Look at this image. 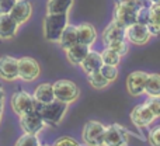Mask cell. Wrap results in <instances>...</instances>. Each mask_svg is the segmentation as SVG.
Listing matches in <instances>:
<instances>
[{
    "instance_id": "cell-1",
    "label": "cell",
    "mask_w": 160,
    "mask_h": 146,
    "mask_svg": "<svg viewBox=\"0 0 160 146\" xmlns=\"http://www.w3.org/2000/svg\"><path fill=\"white\" fill-rule=\"evenodd\" d=\"M35 110L42 117L45 124L51 125V127H55V125H58L62 121L63 115L66 114L68 104L66 103L58 101V100H53V101L47 103V104H38L37 103Z\"/></svg>"
},
{
    "instance_id": "cell-15",
    "label": "cell",
    "mask_w": 160,
    "mask_h": 146,
    "mask_svg": "<svg viewBox=\"0 0 160 146\" xmlns=\"http://www.w3.org/2000/svg\"><path fill=\"white\" fill-rule=\"evenodd\" d=\"M31 13H32V8H31V4L28 0H17L13 10L10 11V16L13 17L17 21V24L20 25V24H24V23L30 18Z\"/></svg>"
},
{
    "instance_id": "cell-24",
    "label": "cell",
    "mask_w": 160,
    "mask_h": 146,
    "mask_svg": "<svg viewBox=\"0 0 160 146\" xmlns=\"http://www.w3.org/2000/svg\"><path fill=\"white\" fill-rule=\"evenodd\" d=\"M145 93L149 97L160 96V74L159 73L148 74L146 84H145Z\"/></svg>"
},
{
    "instance_id": "cell-17",
    "label": "cell",
    "mask_w": 160,
    "mask_h": 146,
    "mask_svg": "<svg viewBox=\"0 0 160 146\" xmlns=\"http://www.w3.org/2000/svg\"><path fill=\"white\" fill-rule=\"evenodd\" d=\"M82 69L84 70V73L90 74V73H96V72H100L102 66V58H101V53L100 52H96V51H90L87 53L83 62L80 63Z\"/></svg>"
},
{
    "instance_id": "cell-39",
    "label": "cell",
    "mask_w": 160,
    "mask_h": 146,
    "mask_svg": "<svg viewBox=\"0 0 160 146\" xmlns=\"http://www.w3.org/2000/svg\"><path fill=\"white\" fill-rule=\"evenodd\" d=\"M41 146H48V145H41Z\"/></svg>"
},
{
    "instance_id": "cell-36",
    "label": "cell",
    "mask_w": 160,
    "mask_h": 146,
    "mask_svg": "<svg viewBox=\"0 0 160 146\" xmlns=\"http://www.w3.org/2000/svg\"><path fill=\"white\" fill-rule=\"evenodd\" d=\"M127 2H133V0H115V3H127Z\"/></svg>"
},
{
    "instance_id": "cell-14",
    "label": "cell",
    "mask_w": 160,
    "mask_h": 146,
    "mask_svg": "<svg viewBox=\"0 0 160 146\" xmlns=\"http://www.w3.org/2000/svg\"><path fill=\"white\" fill-rule=\"evenodd\" d=\"M122 39H127V28L119 25L115 21L108 24V27L102 33V41H104L105 47L112 44V42L122 41Z\"/></svg>"
},
{
    "instance_id": "cell-13",
    "label": "cell",
    "mask_w": 160,
    "mask_h": 146,
    "mask_svg": "<svg viewBox=\"0 0 160 146\" xmlns=\"http://www.w3.org/2000/svg\"><path fill=\"white\" fill-rule=\"evenodd\" d=\"M150 33L148 30V25L139 24V23H135V24L129 25L127 28V39L129 42L135 45H143L149 41L150 38Z\"/></svg>"
},
{
    "instance_id": "cell-29",
    "label": "cell",
    "mask_w": 160,
    "mask_h": 146,
    "mask_svg": "<svg viewBox=\"0 0 160 146\" xmlns=\"http://www.w3.org/2000/svg\"><path fill=\"white\" fill-rule=\"evenodd\" d=\"M136 23L148 25L150 23V7H139L136 13Z\"/></svg>"
},
{
    "instance_id": "cell-38",
    "label": "cell",
    "mask_w": 160,
    "mask_h": 146,
    "mask_svg": "<svg viewBox=\"0 0 160 146\" xmlns=\"http://www.w3.org/2000/svg\"><path fill=\"white\" fill-rule=\"evenodd\" d=\"M2 113H3V105H0V118H2Z\"/></svg>"
},
{
    "instance_id": "cell-3",
    "label": "cell",
    "mask_w": 160,
    "mask_h": 146,
    "mask_svg": "<svg viewBox=\"0 0 160 146\" xmlns=\"http://www.w3.org/2000/svg\"><path fill=\"white\" fill-rule=\"evenodd\" d=\"M139 7L141 6H139V3L136 0L127 2V3H115L112 21L118 23L119 25L128 28L129 25L136 23V13H138Z\"/></svg>"
},
{
    "instance_id": "cell-21",
    "label": "cell",
    "mask_w": 160,
    "mask_h": 146,
    "mask_svg": "<svg viewBox=\"0 0 160 146\" xmlns=\"http://www.w3.org/2000/svg\"><path fill=\"white\" fill-rule=\"evenodd\" d=\"M59 45L62 49H69L70 47H73L75 44H78V25H72L68 24L65 27L63 33H62L61 38H59Z\"/></svg>"
},
{
    "instance_id": "cell-4",
    "label": "cell",
    "mask_w": 160,
    "mask_h": 146,
    "mask_svg": "<svg viewBox=\"0 0 160 146\" xmlns=\"http://www.w3.org/2000/svg\"><path fill=\"white\" fill-rule=\"evenodd\" d=\"M53 93H55V100L62 103H66L68 105L70 103L76 101L80 96V90L75 82L68 79L56 80L53 83Z\"/></svg>"
},
{
    "instance_id": "cell-37",
    "label": "cell",
    "mask_w": 160,
    "mask_h": 146,
    "mask_svg": "<svg viewBox=\"0 0 160 146\" xmlns=\"http://www.w3.org/2000/svg\"><path fill=\"white\" fill-rule=\"evenodd\" d=\"M152 4H160V0H150Z\"/></svg>"
},
{
    "instance_id": "cell-25",
    "label": "cell",
    "mask_w": 160,
    "mask_h": 146,
    "mask_svg": "<svg viewBox=\"0 0 160 146\" xmlns=\"http://www.w3.org/2000/svg\"><path fill=\"white\" fill-rule=\"evenodd\" d=\"M101 58H102V63L105 65H114V66H118L119 61H121V55L118 52H115L114 49L111 48H105L101 53Z\"/></svg>"
},
{
    "instance_id": "cell-27",
    "label": "cell",
    "mask_w": 160,
    "mask_h": 146,
    "mask_svg": "<svg viewBox=\"0 0 160 146\" xmlns=\"http://www.w3.org/2000/svg\"><path fill=\"white\" fill-rule=\"evenodd\" d=\"M16 146H41V142H39L37 135L24 133V135L20 136L18 141L16 142Z\"/></svg>"
},
{
    "instance_id": "cell-8",
    "label": "cell",
    "mask_w": 160,
    "mask_h": 146,
    "mask_svg": "<svg viewBox=\"0 0 160 146\" xmlns=\"http://www.w3.org/2000/svg\"><path fill=\"white\" fill-rule=\"evenodd\" d=\"M128 143V131L121 125L112 124L105 128L102 146H125Z\"/></svg>"
},
{
    "instance_id": "cell-32",
    "label": "cell",
    "mask_w": 160,
    "mask_h": 146,
    "mask_svg": "<svg viewBox=\"0 0 160 146\" xmlns=\"http://www.w3.org/2000/svg\"><path fill=\"white\" fill-rule=\"evenodd\" d=\"M148 139L152 146H160V125H156L149 131Z\"/></svg>"
},
{
    "instance_id": "cell-22",
    "label": "cell",
    "mask_w": 160,
    "mask_h": 146,
    "mask_svg": "<svg viewBox=\"0 0 160 146\" xmlns=\"http://www.w3.org/2000/svg\"><path fill=\"white\" fill-rule=\"evenodd\" d=\"M150 35L160 37V4L150 6V23L148 24Z\"/></svg>"
},
{
    "instance_id": "cell-2",
    "label": "cell",
    "mask_w": 160,
    "mask_h": 146,
    "mask_svg": "<svg viewBox=\"0 0 160 146\" xmlns=\"http://www.w3.org/2000/svg\"><path fill=\"white\" fill-rule=\"evenodd\" d=\"M68 25V14H47L44 20L45 38L51 42H58Z\"/></svg>"
},
{
    "instance_id": "cell-6",
    "label": "cell",
    "mask_w": 160,
    "mask_h": 146,
    "mask_svg": "<svg viewBox=\"0 0 160 146\" xmlns=\"http://www.w3.org/2000/svg\"><path fill=\"white\" fill-rule=\"evenodd\" d=\"M105 128L98 121H88L82 132V139L87 146H102Z\"/></svg>"
},
{
    "instance_id": "cell-28",
    "label": "cell",
    "mask_w": 160,
    "mask_h": 146,
    "mask_svg": "<svg viewBox=\"0 0 160 146\" xmlns=\"http://www.w3.org/2000/svg\"><path fill=\"white\" fill-rule=\"evenodd\" d=\"M100 73H101L102 76L107 79L108 83L114 82V80L118 77V69H117V66H114V65H105V63H102L101 69H100Z\"/></svg>"
},
{
    "instance_id": "cell-9",
    "label": "cell",
    "mask_w": 160,
    "mask_h": 146,
    "mask_svg": "<svg viewBox=\"0 0 160 146\" xmlns=\"http://www.w3.org/2000/svg\"><path fill=\"white\" fill-rule=\"evenodd\" d=\"M41 68L38 62L30 56H22L18 59V77L24 82H32L39 76Z\"/></svg>"
},
{
    "instance_id": "cell-34",
    "label": "cell",
    "mask_w": 160,
    "mask_h": 146,
    "mask_svg": "<svg viewBox=\"0 0 160 146\" xmlns=\"http://www.w3.org/2000/svg\"><path fill=\"white\" fill-rule=\"evenodd\" d=\"M52 146H80V145L70 136H62V138L56 139Z\"/></svg>"
},
{
    "instance_id": "cell-7",
    "label": "cell",
    "mask_w": 160,
    "mask_h": 146,
    "mask_svg": "<svg viewBox=\"0 0 160 146\" xmlns=\"http://www.w3.org/2000/svg\"><path fill=\"white\" fill-rule=\"evenodd\" d=\"M45 122L42 117L37 110L27 113L20 117V127H21L24 133H31V135H38L45 127Z\"/></svg>"
},
{
    "instance_id": "cell-19",
    "label": "cell",
    "mask_w": 160,
    "mask_h": 146,
    "mask_svg": "<svg viewBox=\"0 0 160 146\" xmlns=\"http://www.w3.org/2000/svg\"><path fill=\"white\" fill-rule=\"evenodd\" d=\"M96 39H97V31L91 24L83 23V24L78 25V41L80 44L91 47L96 42Z\"/></svg>"
},
{
    "instance_id": "cell-10",
    "label": "cell",
    "mask_w": 160,
    "mask_h": 146,
    "mask_svg": "<svg viewBox=\"0 0 160 146\" xmlns=\"http://www.w3.org/2000/svg\"><path fill=\"white\" fill-rule=\"evenodd\" d=\"M156 117L153 115V113L150 111V108L148 107V104H139L135 105L133 110L131 111V119L132 124L138 128H146L155 121Z\"/></svg>"
},
{
    "instance_id": "cell-26",
    "label": "cell",
    "mask_w": 160,
    "mask_h": 146,
    "mask_svg": "<svg viewBox=\"0 0 160 146\" xmlns=\"http://www.w3.org/2000/svg\"><path fill=\"white\" fill-rule=\"evenodd\" d=\"M87 80H88L91 87H94V88H104V87H107V84H108L107 79H105L100 72L87 74Z\"/></svg>"
},
{
    "instance_id": "cell-5",
    "label": "cell",
    "mask_w": 160,
    "mask_h": 146,
    "mask_svg": "<svg viewBox=\"0 0 160 146\" xmlns=\"http://www.w3.org/2000/svg\"><path fill=\"white\" fill-rule=\"evenodd\" d=\"M35 107H37V101L34 98V96H31L25 90H17L11 97V110L18 117L34 111Z\"/></svg>"
},
{
    "instance_id": "cell-33",
    "label": "cell",
    "mask_w": 160,
    "mask_h": 146,
    "mask_svg": "<svg viewBox=\"0 0 160 146\" xmlns=\"http://www.w3.org/2000/svg\"><path fill=\"white\" fill-rule=\"evenodd\" d=\"M17 0H0V14H10Z\"/></svg>"
},
{
    "instance_id": "cell-12",
    "label": "cell",
    "mask_w": 160,
    "mask_h": 146,
    "mask_svg": "<svg viewBox=\"0 0 160 146\" xmlns=\"http://www.w3.org/2000/svg\"><path fill=\"white\" fill-rule=\"evenodd\" d=\"M0 77L7 82L18 79V59L4 55L0 58Z\"/></svg>"
},
{
    "instance_id": "cell-31",
    "label": "cell",
    "mask_w": 160,
    "mask_h": 146,
    "mask_svg": "<svg viewBox=\"0 0 160 146\" xmlns=\"http://www.w3.org/2000/svg\"><path fill=\"white\" fill-rule=\"evenodd\" d=\"M108 48H111V49H114L115 52H118L121 56H124V55H127L128 53V44H127V41L125 39H122V41H117V42H112V44H110V45H107Z\"/></svg>"
},
{
    "instance_id": "cell-18",
    "label": "cell",
    "mask_w": 160,
    "mask_h": 146,
    "mask_svg": "<svg viewBox=\"0 0 160 146\" xmlns=\"http://www.w3.org/2000/svg\"><path fill=\"white\" fill-rule=\"evenodd\" d=\"M34 98L38 104H47L55 100V93H53V83H41L38 87L34 90Z\"/></svg>"
},
{
    "instance_id": "cell-35",
    "label": "cell",
    "mask_w": 160,
    "mask_h": 146,
    "mask_svg": "<svg viewBox=\"0 0 160 146\" xmlns=\"http://www.w3.org/2000/svg\"><path fill=\"white\" fill-rule=\"evenodd\" d=\"M3 88H2V86H0V105H3Z\"/></svg>"
},
{
    "instance_id": "cell-20",
    "label": "cell",
    "mask_w": 160,
    "mask_h": 146,
    "mask_svg": "<svg viewBox=\"0 0 160 146\" xmlns=\"http://www.w3.org/2000/svg\"><path fill=\"white\" fill-rule=\"evenodd\" d=\"M88 52H90V47L78 42L73 47H70L69 49H66V56L72 65H80Z\"/></svg>"
},
{
    "instance_id": "cell-30",
    "label": "cell",
    "mask_w": 160,
    "mask_h": 146,
    "mask_svg": "<svg viewBox=\"0 0 160 146\" xmlns=\"http://www.w3.org/2000/svg\"><path fill=\"white\" fill-rule=\"evenodd\" d=\"M146 104L148 107L150 108V111L153 113V115L156 118L160 117V96H153V97H149L146 100Z\"/></svg>"
},
{
    "instance_id": "cell-16",
    "label": "cell",
    "mask_w": 160,
    "mask_h": 146,
    "mask_svg": "<svg viewBox=\"0 0 160 146\" xmlns=\"http://www.w3.org/2000/svg\"><path fill=\"white\" fill-rule=\"evenodd\" d=\"M18 24L10 14H0V39H10L17 34Z\"/></svg>"
},
{
    "instance_id": "cell-11",
    "label": "cell",
    "mask_w": 160,
    "mask_h": 146,
    "mask_svg": "<svg viewBox=\"0 0 160 146\" xmlns=\"http://www.w3.org/2000/svg\"><path fill=\"white\" fill-rule=\"evenodd\" d=\"M148 73L142 70H135L129 73L127 77V90L131 96L138 97L145 93V84H146Z\"/></svg>"
},
{
    "instance_id": "cell-23",
    "label": "cell",
    "mask_w": 160,
    "mask_h": 146,
    "mask_svg": "<svg viewBox=\"0 0 160 146\" xmlns=\"http://www.w3.org/2000/svg\"><path fill=\"white\" fill-rule=\"evenodd\" d=\"M73 0H49L47 6L48 14H68Z\"/></svg>"
}]
</instances>
